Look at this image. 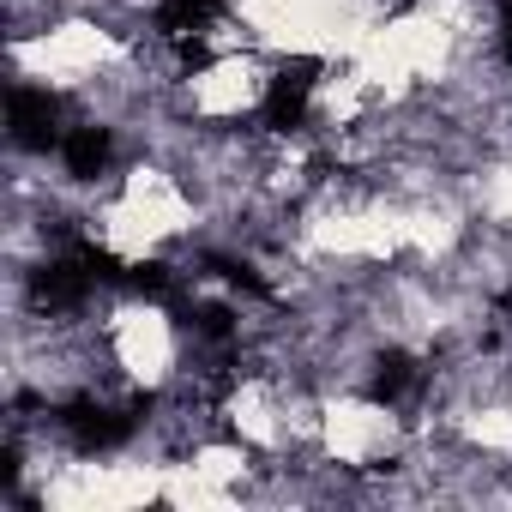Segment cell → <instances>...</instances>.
I'll return each mask as SVG.
<instances>
[{
  "instance_id": "obj_4",
  "label": "cell",
  "mask_w": 512,
  "mask_h": 512,
  "mask_svg": "<svg viewBox=\"0 0 512 512\" xmlns=\"http://www.w3.org/2000/svg\"><path fill=\"white\" fill-rule=\"evenodd\" d=\"M61 163H67V175L73 181H97L103 169H109V127H73L67 139H61Z\"/></svg>"
},
{
  "instance_id": "obj_2",
  "label": "cell",
  "mask_w": 512,
  "mask_h": 512,
  "mask_svg": "<svg viewBox=\"0 0 512 512\" xmlns=\"http://www.w3.org/2000/svg\"><path fill=\"white\" fill-rule=\"evenodd\" d=\"M314 73H320V61H290V67L272 79V91H266V127H272V133H296V127L308 121Z\"/></svg>"
},
{
  "instance_id": "obj_3",
  "label": "cell",
  "mask_w": 512,
  "mask_h": 512,
  "mask_svg": "<svg viewBox=\"0 0 512 512\" xmlns=\"http://www.w3.org/2000/svg\"><path fill=\"white\" fill-rule=\"evenodd\" d=\"M61 428H67V440H73L79 452H109V446H121V440L133 434V416H121V410H109V404H97V398H79V404H67Z\"/></svg>"
},
{
  "instance_id": "obj_5",
  "label": "cell",
  "mask_w": 512,
  "mask_h": 512,
  "mask_svg": "<svg viewBox=\"0 0 512 512\" xmlns=\"http://www.w3.org/2000/svg\"><path fill=\"white\" fill-rule=\"evenodd\" d=\"M223 13V0H157V31L163 37H199Z\"/></svg>"
},
{
  "instance_id": "obj_1",
  "label": "cell",
  "mask_w": 512,
  "mask_h": 512,
  "mask_svg": "<svg viewBox=\"0 0 512 512\" xmlns=\"http://www.w3.org/2000/svg\"><path fill=\"white\" fill-rule=\"evenodd\" d=\"M7 121H13V145H25V151H49V145L67 139L61 115H55V97L37 91V85H13L7 91Z\"/></svg>"
},
{
  "instance_id": "obj_6",
  "label": "cell",
  "mask_w": 512,
  "mask_h": 512,
  "mask_svg": "<svg viewBox=\"0 0 512 512\" xmlns=\"http://www.w3.org/2000/svg\"><path fill=\"white\" fill-rule=\"evenodd\" d=\"M410 380H416V362L392 350V356H380V368H374V398H380V404H386V398H404Z\"/></svg>"
},
{
  "instance_id": "obj_7",
  "label": "cell",
  "mask_w": 512,
  "mask_h": 512,
  "mask_svg": "<svg viewBox=\"0 0 512 512\" xmlns=\"http://www.w3.org/2000/svg\"><path fill=\"white\" fill-rule=\"evenodd\" d=\"M500 55L512 67V0H500Z\"/></svg>"
}]
</instances>
